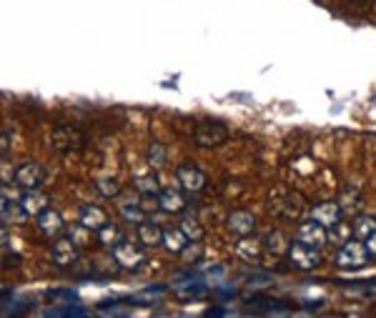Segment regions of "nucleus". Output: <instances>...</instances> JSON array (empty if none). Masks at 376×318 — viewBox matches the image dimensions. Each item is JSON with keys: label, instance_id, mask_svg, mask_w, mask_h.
Masks as SVG:
<instances>
[{"label": "nucleus", "instance_id": "20", "mask_svg": "<svg viewBox=\"0 0 376 318\" xmlns=\"http://www.w3.org/2000/svg\"><path fill=\"white\" fill-rule=\"evenodd\" d=\"M191 240H188V236L183 233V229H163V248H166L168 253H183V248L188 246Z\"/></svg>", "mask_w": 376, "mask_h": 318}, {"label": "nucleus", "instance_id": "32", "mask_svg": "<svg viewBox=\"0 0 376 318\" xmlns=\"http://www.w3.org/2000/svg\"><path fill=\"white\" fill-rule=\"evenodd\" d=\"M364 243H366V248H369V253H371V256H374V259H376V231L369 236V238L364 240Z\"/></svg>", "mask_w": 376, "mask_h": 318}, {"label": "nucleus", "instance_id": "13", "mask_svg": "<svg viewBox=\"0 0 376 318\" xmlns=\"http://www.w3.org/2000/svg\"><path fill=\"white\" fill-rule=\"evenodd\" d=\"M256 216L249 213V210H233L231 216H228V231L236 236H253L256 231Z\"/></svg>", "mask_w": 376, "mask_h": 318}, {"label": "nucleus", "instance_id": "7", "mask_svg": "<svg viewBox=\"0 0 376 318\" xmlns=\"http://www.w3.org/2000/svg\"><path fill=\"white\" fill-rule=\"evenodd\" d=\"M176 180H179L181 191L186 193H201L206 188V173H203L198 166L193 163H181L179 168H176Z\"/></svg>", "mask_w": 376, "mask_h": 318}, {"label": "nucleus", "instance_id": "28", "mask_svg": "<svg viewBox=\"0 0 376 318\" xmlns=\"http://www.w3.org/2000/svg\"><path fill=\"white\" fill-rule=\"evenodd\" d=\"M181 229H183V233L188 236V240H203V226L198 223L196 216H183Z\"/></svg>", "mask_w": 376, "mask_h": 318}, {"label": "nucleus", "instance_id": "6", "mask_svg": "<svg viewBox=\"0 0 376 318\" xmlns=\"http://www.w3.org/2000/svg\"><path fill=\"white\" fill-rule=\"evenodd\" d=\"M288 263L293 266V268L299 270H316L319 266H321V248H314L309 246V243H301V240H296L291 246V251H288Z\"/></svg>", "mask_w": 376, "mask_h": 318}, {"label": "nucleus", "instance_id": "14", "mask_svg": "<svg viewBox=\"0 0 376 318\" xmlns=\"http://www.w3.org/2000/svg\"><path fill=\"white\" fill-rule=\"evenodd\" d=\"M311 218L314 221H319L321 226H326V229H331L336 221H341L344 218V210H341L339 201L336 203H331V201H326V203H319L311 208Z\"/></svg>", "mask_w": 376, "mask_h": 318}, {"label": "nucleus", "instance_id": "21", "mask_svg": "<svg viewBox=\"0 0 376 318\" xmlns=\"http://www.w3.org/2000/svg\"><path fill=\"white\" fill-rule=\"evenodd\" d=\"M118 210L120 216L125 218L128 223H133V226H138V223L146 221V203H138V201H120L118 203Z\"/></svg>", "mask_w": 376, "mask_h": 318}, {"label": "nucleus", "instance_id": "3", "mask_svg": "<svg viewBox=\"0 0 376 318\" xmlns=\"http://www.w3.org/2000/svg\"><path fill=\"white\" fill-rule=\"evenodd\" d=\"M228 136H231V131L218 120H201L193 128V143L198 148H218V145L226 143Z\"/></svg>", "mask_w": 376, "mask_h": 318}, {"label": "nucleus", "instance_id": "29", "mask_svg": "<svg viewBox=\"0 0 376 318\" xmlns=\"http://www.w3.org/2000/svg\"><path fill=\"white\" fill-rule=\"evenodd\" d=\"M163 163H166V145L155 140L148 145V168H161Z\"/></svg>", "mask_w": 376, "mask_h": 318}, {"label": "nucleus", "instance_id": "4", "mask_svg": "<svg viewBox=\"0 0 376 318\" xmlns=\"http://www.w3.org/2000/svg\"><path fill=\"white\" fill-rule=\"evenodd\" d=\"M113 261L118 263V268H123V270H141L146 263L144 246H138V243H131V240L123 238L118 246L113 248Z\"/></svg>", "mask_w": 376, "mask_h": 318}, {"label": "nucleus", "instance_id": "19", "mask_svg": "<svg viewBox=\"0 0 376 318\" xmlns=\"http://www.w3.org/2000/svg\"><path fill=\"white\" fill-rule=\"evenodd\" d=\"M266 251L263 248V243H258V240L249 238V236H241L239 246H236V253H239V259H244L246 263H258V259H261V253Z\"/></svg>", "mask_w": 376, "mask_h": 318}, {"label": "nucleus", "instance_id": "27", "mask_svg": "<svg viewBox=\"0 0 376 318\" xmlns=\"http://www.w3.org/2000/svg\"><path fill=\"white\" fill-rule=\"evenodd\" d=\"M96 191L101 193L103 198H120L123 188H120V183L116 178H101L96 180Z\"/></svg>", "mask_w": 376, "mask_h": 318}, {"label": "nucleus", "instance_id": "2", "mask_svg": "<svg viewBox=\"0 0 376 318\" xmlns=\"http://www.w3.org/2000/svg\"><path fill=\"white\" fill-rule=\"evenodd\" d=\"M371 259H374V256L369 253V248H366L364 240L351 238L339 248V253H336V266L344 268V270H356V268L369 266Z\"/></svg>", "mask_w": 376, "mask_h": 318}, {"label": "nucleus", "instance_id": "10", "mask_svg": "<svg viewBox=\"0 0 376 318\" xmlns=\"http://www.w3.org/2000/svg\"><path fill=\"white\" fill-rule=\"evenodd\" d=\"M296 240L309 243V246H314V248H323L328 243V229L311 218V221L301 223L299 229H296Z\"/></svg>", "mask_w": 376, "mask_h": 318}, {"label": "nucleus", "instance_id": "30", "mask_svg": "<svg viewBox=\"0 0 376 318\" xmlns=\"http://www.w3.org/2000/svg\"><path fill=\"white\" fill-rule=\"evenodd\" d=\"M90 233H93V231L85 229V226H83L81 221H78V226H73V229L68 231V236H71V238L76 240V243H78L81 248L88 246V243H90Z\"/></svg>", "mask_w": 376, "mask_h": 318}, {"label": "nucleus", "instance_id": "1", "mask_svg": "<svg viewBox=\"0 0 376 318\" xmlns=\"http://www.w3.org/2000/svg\"><path fill=\"white\" fill-rule=\"evenodd\" d=\"M269 210L276 218H281V221L296 223V221H301V216H304L306 201H304V196H299L296 191L281 188V191H274L269 196Z\"/></svg>", "mask_w": 376, "mask_h": 318}, {"label": "nucleus", "instance_id": "17", "mask_svg": "<svg viewBox=\"0 0 376 318\" xmlns=\"http://www.w3.org/2000/svg\"><path fill=\"white\" fill-rule=\"evenodd\" d=\"M78 221L83 223L85 229H90L93 233H96V231H101L103 226L108 223V213L101 208V205H90L88 203V205H83V208H81V216H78Z\"/></svg>", "mask_w": 376, "mask_h": 318}, {"label": "nucleus", "instance_id": "31", "mask_svg": "<svg viewBox=\"0 0 376 318\" xmlns=\"http://www.w3.org/2000/svg\"><path fill=\"white\" fill-rule=\"evenodd\" d=\"M347 3V8H351V10L361 13V10H369L371 6H374V0H344Z\"/></svg>", "mask_w": 376, "mask_h": 318}, {"label": "nucleus", "instance_id": "25", "mask_svg": "<svg viewBox=\"0 0 376 318\" xmlns=\"http://www.w3.org/2000/svg\"><path fill=\"white\" fill-rule=\"evenodd\" d=\"M374 231H376V216H371V213H358L356 221H354V236L366 240Z\"/></svg>", "mask_w": 376, "mask_h": 318}, {"label": "nucleus", "instance_id": "24", "mask_svg": "<svg viewBox=\"0 0 376 318\" xmlns=\"http://www.w3.org/2000/svg\"><path fill=\"white\" fill-rule=\"evenodd\" d=\"M339 205L344 213H358L361 205H364V198H361L358 188H344V193H341V198H339Z\"/></svg>", "mask_w": 376, "mask_h": 318}, {"label": "nucleus", "instance_id": "15", "mask_svg": "<svg viewBox=\"0 0 376 318\" xmlns=\"http://www.w3.org/2000/svg\"><path fill=\"white\" fill-rule=\"evenodd\" d=\"M138 243L144 248H158L163 246V229L153 221L138 223Z\"/></svg>", "mask_w": 376, "mask_h": 318}, {"label": "nucleus", "instance_id": "18", "mask_svg": "<svg viewBox=\"0 0 376 318\" xmlns=\"http://www.w3.org/2000/svg\"><path fill=\"white\" fill-rule=\"evenodd\" d=\"M291 238H288L284 231L274 229L266 233V238H263V248L269 253H274V256H288V251H291Z\"/></svg>", "mask_w": 376, "mask_h": 318}, {"label": "nucleus", "instance_id": "8", "mask_svg": "<svg viewBox=\"0 0 376 318\" xmlns=\"http://www.w3.org/2000/svg\"><path fill=\"white\" fill-rule=\"evenodd\" d=\"M78 243L71 238V236H58L53 240V248H50V256H53V263L58 268H71L78 261Z\"/></svg>", "mask_w": 376, "mask_h": 318}, {"label": "nucleus", "instance_id": "16", "mask_svg": "<svg viewBox=\"0 0 376 318\" xmlns=\"http://www.w3.org/2000/svg\"><path fill=\"white\" fill-rule=\"evenodd\" d=\"M155 201H158V210H163V213H181V210H186L183 193L176 191V188L161 191L158 196H155Z\"/></svg>", "mask_w": 376, "mask_h": 318}, {"label": "nucleus", "instance_id": "5", "mask_svg": "<svg viewBox=\"0 0 376 318\" xmlns=\"http://www.w3.org/2000/svg\"><path fill=\"white\" fill-rule=\"evenodd\" d=\"M50 145L58 153H71V150H78L83 145V133L71 123H58L50 133Z\"/></svg>", "mask_w": 376, "mask_h": 318}, {"label": "nucleus", "instance_id": "12", "mask_svg": "<svg viewBox=\"0 0 376 318\" xmlns=\"http://www.w3.org/2000/svg\"><path fill=\"white\" fill-rule=\"evenodd\" d=\"M20 213L23 216H38L43 210L48 208V196L41 191V188H30L20 196Z\"/></svg>", "mask_w": 376, "mask_h": 318}, {"label": "nucleus", "instance_id": "11", "mask_svg": "<svg viewBox=\"0 0 376 318\" xmlns=\"http://www.w3.org/2000/svg\"><path fill=\"white\" fill-rule=\"evenodd\" d=\"M36 226L38 231H41L46 238H58L63 231H66V223H63V216H60L55 208H46L43 213H38L36 216Z\"/></svg>", "mask_w": 376, "mask_h": 318}, {"label": "nucleus", "instance_id": "26", "mask_svg": "<svg viewBox=\"0 0 376 318\" xmlns=\"http://www.w3.org/2000/svg\"><path fill=\"white\" fill-rule=\"evenodd\" d=\"M133 186H136V191L141 193V196H148V198H153V196H158V193H161V183H158V178H155L153 173L138 175Z\"/></svg>", "mask_w": 376, "mask_h": 318}, {"label": "nucleus", "instance_id": "22", "mask_svg": "<svg viewBox=\"0 0 376 318\" xmlns=\"http://www.w3.org/2000/svg\"><path fill=\"white\" fill-rule=\"evenodd\" d=\"M354 238V223H347L344 218L341 221H336L331 229H328V243L331 246H344L347 240H351Z\"/></svg>", "mask_w": 376, "mask_h": 318}, {"label": "nucleus", "instance_id": "9", "mask_svg": "<svg viewBox=\"0 0 376 318\" xmlns=\"http://www.w3.org/2000/svg\"><path fill=\"white\" fill-rule=\"evenodd\" d=\"M46 180V168L43 163L38 161H25L15 168V183H18L23 191H30V188H41V183Z\"/></svg>", "mask_w": 376, "mask_h": 318}, {"label": "nucleus", "instance_id": "23", "mask_svg": "<svg viewBox=\"0 0 376 318\" xmlns=\"http://www.w3.org/2000/svg\"><path fill=\"white\" fill-rule=\"evenodd\" d=\"M96 236H98V243H101V246H106V248H116L120 240H123V231H120L118 226H116V223H111V221H108L101 231H96Z\"/></svg>", "mask_w": 376, "mask_h": 318}]
</instances>
